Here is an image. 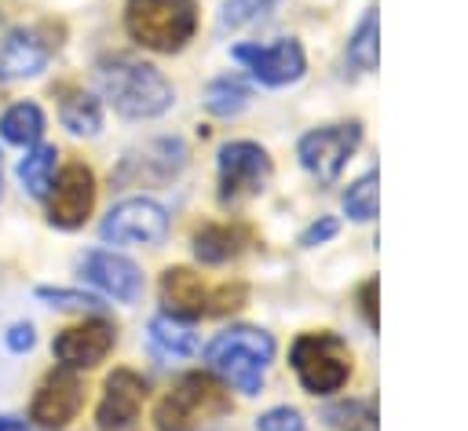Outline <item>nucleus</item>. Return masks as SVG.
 <instances>
[{"label": "nucleus", "mask_w": 468, "mask_h": 431, "mask_svg": "<svg viewBox=\"0 0 468 431\" xmlns=\"http://www.w3.org/2000/svg\"><path fill=\"white\" fill-rule=\"evenodd\" d=\"M99 91L102 99L128 121H150L161 117L165 110H172L176 91L165 80V73L143 58H106L99 66Z\"/></svg>", "instance_id": "f257e3e1"}, {"label": "nucleus", "mask_w": 468, "mask_h": 431, "mask_svg": "<svg viewBox=\"0 0 468 431\" xmlns=\"http://www.w3.org/2000/svg\"><path fill=\"white\" fill-rule=\"evenodd\" d=\"M212 373H219L227 384H234L241 394H260L263 387V373L274 358V340L263 329L252 325H238L219 332L208 351H205Z\"/></svg>", "instance_id": "f03ea898"}, {"label": "nucleus", "mask_w": 468, "mask_h": 431, "mask_svg": "<svg viewBox=\"0 0 468 431\" xmlns=\"http://www.w3.org/2000/svg\"><path fill=\"white\" fill-rule=\"evenodd\" d=\"M230 413V394L212 373H186L154 409L157 431H201Z\"/></svg>", "instance_id": "7ed1b4c3"}, {"label": "nucleus", "mask_w": 468, "mask_h": 431, "mask_svg": "<svg viewBox=\"0 0 468 431\" xmlns=\"http://www.w3.org/2000/svg\"><path fill=\"white\" fill-rule=\"evenodd\" d=\"M124 29L135 44L172 55L186 47V40L197 29V4L194 0H128Z\"/></svg>", "instance_id": "20e7f679"}, {"label": "nucleus", "mask_w": 468, "mask_h": 431, "mask_svg": "<svg viewBox=\"0 0 468 431\" xmlns=\"http://www.w3.org/2000/svg\"><path fill=\"white\" fill-rule=\"evenodd\" d=\"M292 373L311 394H333L351 376V351L336 332H303L289 351Z\"/></svg>", "instance_id": "39448f33"}, {"label": "nucleus", "mask_w": 468, "mask_h": 431, "mask_svg": "<svg viewBox=\"0 0 468 431\" xmlns=\"http://www.w3.org/2000/svg\"><path fill=\"white\" fill-rule=\"evenodd\" d=\"M362 139V124L358 121H347V124H325V128H314L300 139L296 153H300V164L307 175H314L318 183H333L340 175V168L347 164V157L355 153Z\"/></svg>", "instance_id": "423d86ee"}, {"label": "nucleus", "mask_w": 468, "mask_h": 431, "mask_svg": "<svg viewBox=\"0 0 468 431\" xmlns=\"http://www.w3.org/2000/svg\"><path fill=\"white\" fill-rule=\"evenodd\" d=\"M271 179V157L263 146L238 139L219 150V201L234 205L241 197H252Z\"/></svg>", "instance_id": "0eeeda50"}, {"label": "nucleus", "mask_w": 468, "mask_h": 431, "mask_svg": "<svg viewBox=\"0 0 468 431\" xmlns=\"http://www.w3.org/2000/svg\"><path fill=\"white\" fill-rule=\"evenodd\" d=\"M168 234V212L150 197H128L106 212L99 237L113 245H157Z\"/></svg>", "instance_id": "6e6552de"}, {"label": "nucleus", "mask_w": 468, "mask_h": 431, "mask_svg": "<svg viewBox=\"0 0 468 431\" xmlns=\"http://www.w3.org/2000/svg\"><path fill=\"white\" fill-rule=\"evenodd\" d=\"M241 66L252 69V77L267 88H285L292 80L303 77L307 69V58H303V47L296 40H274V44H238L230 51Z\"/></svg>", "instance_id": "1a4fd4ad"}, {"label": "nucleus", "mask_w": 468, "mask_h": 431, "mask_svg": "<svg viewBox=\"0 0 468 431\" xmlns=\"http://www.w3.org/2000/svg\"><path fill=\"white\" fill-rule=\"evenodd\" d=\"M58 47V40L48 37V26H18L7 37H0V80H26L44 73L51 51Z\"/></svg>", "instance_id": "9d476101"}, {"label": "nucleus", "mask_w": 468, "mask_h": 431, "mask_svg": "<svg viewBox=\"0 0 468 431\" xmlns=\"http://www.w3.org/2000/svg\"><path fill=\"white\" fill-rule=\"evenodd\" d=\"M51 186H55V194H51V205H48V223L58 226V230H77L91 216V205H95L91 168L73 161L58 172V179Z\"/></svg>", "instance_id": "9b49d317"}, {"label": "nucleus", "mask_w": 468, "mask_h": 431, "mask_svg": "<svg viewBox=\"0 0 468 431\" xmlns=\"http://www.w3.org/2000/svg\"><path fill=\"white\" fill-rule=\"evenodd\" d=\"M113 343H117L113 325L106 318H88L80 325L62 329L55 336L51 351H55L58 365H66V369H91V365H99L113 351Z\"/></svg>", "instance_id": "f8f14e48"}, {"label": "nucleus", "mask_w": 468, "mask_h": 431, "mask_svg": "<svg viewBox=\"0 0 468 431\" xmlns=\"http://www.w3.org/2000/svg\"><path fill=\"white\" fill-rule=\"evenodd\" d=\"M80 402H84V387H80L77 369L58 365L40 380V387L33 394V405H29V416L44 427H66L77 416Z\"/></svg>", "instance_id": "ddd939ff"}, {"label": "nucleus", "mask_w": 468, "mask_h": 431, "mask_svg": "<svg viewBox=\"0 0 468 431\" xmlns=\"http://www.w3.org/2000/svg\"><path fill=\"white\" fill-rule=\"evenodd\" d=\"M77 270H80L84 281H91L95 289H102L117 303H135L139 292H143V274L128 256L106 252V248H91V252L80 256Z\"/></svg>", "instance_id": "4468645a"}, {"label": "nucleus", "mask_w": 468, "mask_h": 431, "mask_svg": "<svg viewBox=\"0 0 468 431\" xmlns=\"http://www.w3.org/2000/svg\"><path fill=\"white\" fill-rule=\"evenodd\" d=\"M143 398H146V380L132 369H113L102 384V398L95 405V420L102 431H124L139 409H143Z\"/></svg>", "instance_id": "2eb2a0df"}, {"label": "nucleus", "mask_w": 468, "mask_h": 431, "mask_svg": "<svg viewBox=\"0 0 468 431\" xmlns=\"http://www.w3.org/2000/svg\"><path fill=\"white\" fill-rule=\"evenodd\" d=\"M161 303L172 318H205L216 314V292L205 289L201 274L190 267H168L161 274Z\"/></svg>", "instance_id": "dca6fc26"}, {"label": "nucleus", "mask_w": 468, "mask_h": 431, "mask_svg": "<svg viewBox=\"0 0 468 431\" xmlns=\"http://www.w3.org/2000/svg\"><path fill=\"white\" fill-rule=\"evenodd\" d=\"M146 340H150V351L157 358H190L197 351V332L190 325H183L179 318L172 314H157L150 325H146Z\"/></svg>", "instance_id": "f3484780"}, {"label": "nucleus", "mask_w": 468, "mask_h": 431, "mask_svg": "<svg viewBox=\"0 0 468 431\" xmlns=\"http://www.w3.org/2000/svg\"><path fill=\"white\" fill-rule=\"evenodd\" d=\"M55 164H58V150L48 146V142H37L26 150V157L18 161V183L29 197L44 201L51 194V183H55Z\"/></svg>", "instance_id": "a211bd4d"}, {"label": "nucleus", "mask_w": 468, "mask_h": 431, "mask_svg": "<svg viewBox=\"0 0 468 431\" xmlns=\"http://www.w3.org/2000/svg\"><path fill=\"white\" fill-rule=\"evenodd\" d=\"M241 241H245V234H241L238 226L208 223V226H201V230L194 234V256H197L201 263L216 267V263H227L230 256H238V252H241Z\"/></svg>", "instance_id": "6ab92c4d"}, {"label": "nucleus", "mask_w": 468, "mask_h": 431, "mask_svg": "<svg viewBox=\"0 0 468 431\" xmlns=\"http://www.w3.org/2000/svg\"><path fill=\"white\" fill-rule=\"evenodd\" d=\"M0 135L15 146H37L40 135H44V110L37 102H15L4 110L0 117Z\"/></svg>", "instance_id": "aec40b11"}, {"label": "nucleus", "mask_w": 468, "mask_h": 431, "mask_svg": "<svg viewBox=\"0 0 468 431\" xmlns=\"http://www.w3.org/2000/svg\"><path fill=\"white\" fill-rule=\"evenodd\" d=\"M58 121L73 131V135H99L102 131V102L88 91H69L58 106Z\"/></svg>", "instance_id": "412c9836"}, {"label": "nucleus", "mask_w": 468, "mask_h": 431, "mask_svg": "<svg viewBox=\"0 0 468 431\" xmlns=\"http://www.w3.org/2000/svg\"><path fill=\"white\" fill-rule=\"evenodd\" d=\"M249 84L238 80V77H219L205 88V110L216 113V117H238L245 106H249Z\"/></svg>", "instance_id": "4be33fe9"}, {"label": "nucleus", "mask_w": 468, "mask_h": 431, "mask_svg": "<svg viewBox=\"0 0 468 431\" xmlns=\"http://www.w3.org/2000/svg\"><path fill=\"white\" fill-rule=\"evenodd\" d=\"M347 62L362 73H369L377 66V11H366V18L358 22V29L347 40Z\"/></svg>", "instance_id": "5701e85b"}, {"label": "nucleus", "mask_w": 468, "mask_h": 431, "mask_svg": "<svg viewBox=\"0 0 468 431\" xmlns=\"http://www.w3.org/2000/svg\"><path fill=\"white\" fill-rule=\"evenodd\" d=\"M344 212H347L351 219H358V223H366V219L377 216V172H366L358 183L347 186V194H344Z\"/></svg>", "instance_id": "b1692460"}, {"label": "nucleus", "mask_w": 468, "mask_h": 431, "mask_svg": "<svg viewBox=\"0 0 468 431\" xmlns=\"http://www.w3.org/2000/svg\"><path fill=\"white\" fill-rule=\"evenodd\" d=\"M340 431H377V409L369 402H347L325 413Z\"/></svg>", "instance_id": "393cba45"}, {"label": "nucleus", "mask_w": 468, "mask_h": 431, "mask_svg": "<svg viewBox=\"0 0 468 431\" xmlns=\"http://www.w3.org/2000/svg\"><path fill=\"white\" fill-rule=\"evenodd\" d=\"M37 300H44L51 307H62V310H102V300L99 296L73 292V289H48V285H40L37 289Z\"/></svg>", "instance_id": "a878e982"}, {"label": "nucleus", "mask_w": 468, "mask_h": 431, "mask_svg": "<svg viewBox=\"0 0 468 431\" xmlns=\"http://www.w3.org/2000/svg\"><path fill=\"white\" fill-rule=\"evenodd\" d=\"M278 0H230L223 7V26H245V22H256L263 18Z\"/></svg>", "instance_id": "bb28decb"}, {"label": "nucleus", "mask_w": 468, "mask_h": 431, "mask_svg": "<svg viewBox=\"0 0 468 431\" xmlns=\"http://www.w3.org/2000/svg\"><path fill=\"white\" fill-rule=\"evenodd\" d=\"M256 431H307V427H303V416L296 409L274 405L263 416H256Z\"/></svg>", "instance_id": "cd10ccee"}, {"label": "nucleus", "mask_w": 468, "mask_h": 431, "mask_svg": "<svg viewBox=\"0 0 468 431\" xmlns=\"http://www.w3.org/2000/svg\"><path fill=\"white\" fill-rule=\"evenodd\" d=\"M4 343H7V351H15V354H26V351L37 343V329H33L29 321H15V325L4 332Z\"/></svg>", "instance_id": "c85d7f7f"}, {"label": "nucleus", "mask_w": 468, "mask_h": 431, "mask_svg": "<svg viewBox=\"0 0 468 431\" xmlns=\"http://www.w3.org/2000/svg\"><path fill=\"white\" fill-rule=\"evenodd\" d=\"M333 234H336V219H333V216H322L318 223H311V226L300 234V245H303V248H314V245L329 241Z\"/></svg>", "instance_id": "c756f323"}, {"label": "nucleus", "mask_w": 468, "mask_h": 431, "mask_svg": "<svg viewBox=\"0 0 468 431\" xmlns=\"http://www.w3.org/2000/svg\"><path fill=\"white\" fill-rule=\"evenodd\" d=\"M373 292H377V281H366L362 285V310H366V321L377 325V307H373Z\"/></svg>", "instance_id": "7c9ffc66"}, {"label": "nucleus", "mask_w": 468, "mask_h": 431, "mask_svg": "<svg viewBox=\"0 0 468 431\" xmlns=\"http://www.w3.org/2000/svg\"><path fill=\"white\" fill-rule=\"evenodd\" d=\"M0 431H33V427L18 416H0Z\"/></svg>", "instance_id": "2f4dec72"}, {"label": "nucleus", "mask_w": 468, "mask_h": 431, "mask_svg": "<svg viewBox=\"0 0 468 431\" xmlns=\"http://www.w3.org/2000/svg\"><path fill=\"white\" fill-rule=\"evenodd\" d=\"M0 37H4V15H0Z\"/></svg>", "instance_id": "473e14b6"}]
</instances>
